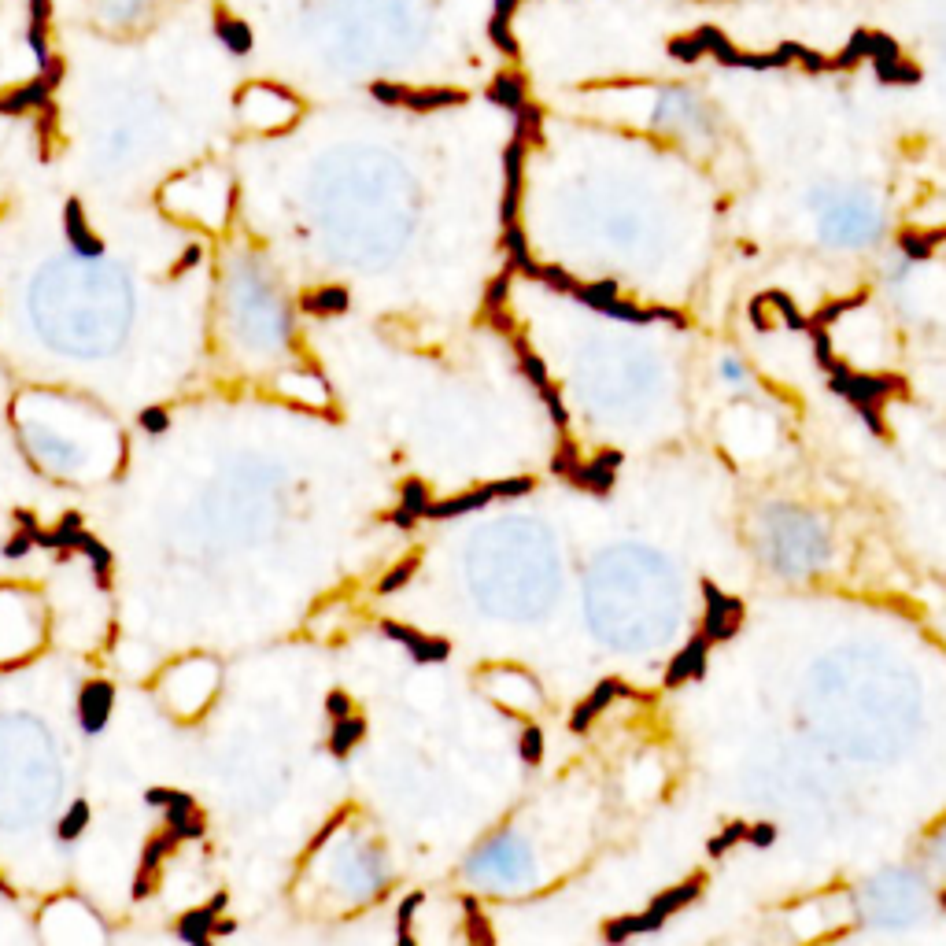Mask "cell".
Here are the masks:
<instances>
[{"mask_svg": "<svg viewBox=\"0 0 946 946\" xmlns=\"http://www.w3.org/2000/svg\"><path fill=\"white\" fill-rule=\"evenodd\" d=\"M581 333L588 344L570 355L566 381L603 433H636L673 403V363L655 337H636L621 315L592 318Z\"/></svg>", "mask_w": 946, "mask_h": 946, "instance_id": "cell-1", "label": "cell"}, {"mask_svg": "<svg viewBox=\"0 0 946 946\" xmlns=\"http://www.w3.org/2000/svg\"><path fill=\"white\" fill-rule=\"evenodd\" d=\"M802 215L810 222V237L817 248L836 255H865L880 248L891 230V207L880 189L869 182L825 178L810 185Z\"/></svg>", "mask_w": 946, "mask_h": 946, "instance_id": "cell-2", "label": "cell"}, {"mask_svg": "<svg viewBox=\"0 0 946 946\" xmlns=\"http://www.w3.org/2000/svg\"><path fill=\"white\" fill-rule=\"evenodd\" d=\"M754 544L777 573H813L832 558V525L806 503L773 499L758 507Z\"/></svg>", "mask_w": 946, "mask_h": 946, "instance_id": "cell-3", "label": "cell"}, {"mask_svg": "<svg viewBox=\"0 0 946 946\" xmlns=\"http://www.w3.org/2000/svg\"><path fill=\"white\" fill-rule=\"evenodd\" d=\"M632 97L640 104H621L625 122L636 130H647L651 137H662L669 145L706 152L717 145V111L714 104L695 93L692 85L666 82V85H643Z\"/></svg>", "mask_w": 946, "mask_h": 946, "instance_id": "cell-4", "label": "cell"}, {"mask_svg": "<svg viewBox=\"0 0 946 946\" xmlns=\"http://www.w3.org/2000/svg\"><path fill=\"white\" fill-rule=\"evenodd\" d=\"M721 444L732 459L740 462H762L780 448V422L777 414L765 403L743 396V400H728L725 414H721Z\"/></svg>", "mask_w": 946, "mask_h": 946, "instance_id": "cell-5", "label": "cell"}, {"mask_svg": "<svg viewBox=\"0 0 946 946\" xmlns=\"http://www.w3.org/2000/svg\"><path fill=\"white\" fill-rule=\"evenodd\" d=\"M699 895H703V876H699V873L688 876V880H684V884H677V887H666L662 895H655V902H651L647 910L636 913V932H640V935L658 932V928H662V924H666L673 913L688 910V906H692Z\"/></svg>", "mask_w": 946, "mask_h": 946, "instance_id": "cell-6", "label": "cell"}, {"mask_svg": "<svg viewBox=\"0 0 946 946\" xmlns=\"http://www.w3.org/2000/svg\"><path fill=\"white\" fill-rule=\"evenodd\" d=\"M710 374H714L717 389L725 392L728 400H743L758 389V377H754V366L747 363V355L736 352V348H721L710 363Z\"/></svg>", "mask_w": 946, "mask_h": 946, "instance_id": "cell-7", "label": "cell"}, {"mask_svg": "<svg viewBox=\"0 0 946 946\" xmlns=\"http://www.w3.org/2000/svg\"><path fill=\"white\" fill-rule=\"evenodd\" d=\"M706 655H710V643H706V636L699 632V636H692V640L684 643L677 651V658L669 662L666 669V684L669 688H677V684H684V680H699L706 673Z\"/></svg>", "mask_w": 946, "mask_h": 946, "instance_id": "cell-8", "label": "cell"}, {"mask_svg": "<svg viewBox=\"0 0 946 946\" xmlns=\"http://www.w3.org/2000/svg\"><path fill=\"white\" fill-rule=\"evenodd\" d=\"M614 695H629V688H621V680H603V684H599V688H595V692L588 695V699H584L577 710H573V717H570L573 732H584V728L592 725V717L599 714V710H603V706H607Z\"/></svg>", "mask_w": 946, "mask_h": 946, "instance_id": "cell-9", "label": "cell"}, {"mask_svg": "<svg viewBox=\"0 0 946 946\" xmlns=\"http://www.w3.org/2000/svg\"><path fill=\"white\" fill-rule=\"evenodd\" d=\"M462 924H466V939H470V946H492V924H488L485 913L477 910V902H466V917H462Z\"/></svg>", "mask_w": 946, "mask_h": 946, "instance_id": "cell-10", "label": "cell"}, {"mask_svg": "<svg viewBox=\"0 0 946 946\" xmlns=\"http://www.w3.org/2000/svg\"><path fill=\"white\" fill-rule=\"evenodd\" d=\"M518 754H522L525 765H540L544 762V732L540 725H525L522 736H518Z\"/></svg>", "mask_w": 946, "mask_h": 946, "instance_id": "cell-11", "label": "cell"}, {"mask_svg": "<svg viewBox=\"0 0 946 946\" xmlns=\"http://www.w3.org/2000/svg\"><path fill=\"white\" fill-rule=\"evenodd\" d=\"M747 839V825L743 821H736V825H728V828H721L710 843H706V850H710V858H721V854H728V850L736 847V843H743Z\"/></svg>", "mask_w": 946, "mask_h": 946, "instance_id": "cell-12", "label": "cell"}, {"mask_svg": "<svg viewBox=\"0 0 946 946\" xmlns=\"http://www.w3.org/2000/svg\"><path fill=\"white\" fill-rule=\"evenodd\" d=\"M219 34L226 37V45H230L233 52H248V45H252L248 26L237 23V19H230V15H222V19H219Z\"/></svg>", "mask_w": 946, "mask_h": 946, "instance_id": "cell-13", "label": "cell"}, {"mask_svg": "<svg viewBox=\"0 0 946 946\" xmlns=\"http://www.w3.org/2000/svg\"><path fill=\"white\" fill-rule=\"evenodd\" d=\"M773 839H777V828L765 825V821H762V825H747V839H743V843H754V847H769Z\"/></svg>", "mask_w": 946, "mask_h": 946, "instance_id": "cell-14", "label": "cell"}, {"mask_svg": "<svg viewBox=\"0 0 946 946\" xmlns=\"http://www.w3.org/2000/svg\"><path fill=\"white\" fill-rule=\"evenodd\" d=\"M939 906H943V910H946V891H943V895H939Z\"/></svg>", "mask_w": 946, "mask_h": 946, "instance_id": "cell-15", "label": "cell"}]
</instances>
